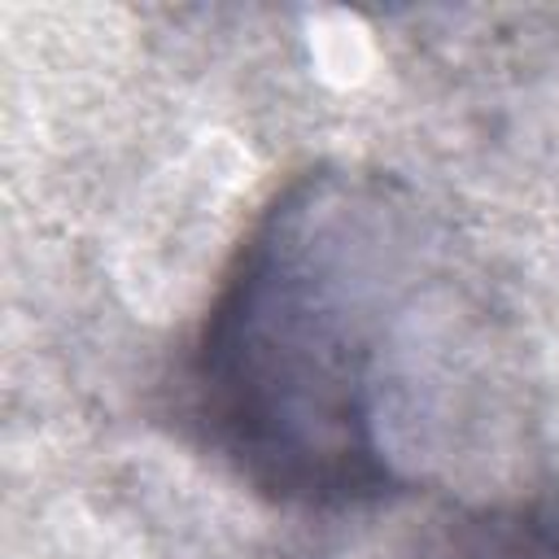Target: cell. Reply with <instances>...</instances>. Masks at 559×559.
<instances>
[{
	"label": "cell",
	"mask_w": 559,
	"mask_h": 559,
	"mask_svg": "<svg viewBox=\"0 0 559 559\" xmlns=\"http://www.w3.org/2000/svg\"><path fill=\"white\" fill-rule=\"evenodd\" d=\"M445 280V240L393 175H293L240 236L179 362L192 437L284 507L419 493L411 389Z\"/></svg>",
	"instance_id": "6da1fadb"
},
{
	"label": "cell",
	"mask_w": 559,
	"mask_h": 559,
	"mask_svg": "<svg viewBox=\"0 0 559 559\" xmlns=\"http://www.w3.org/2000/svg\"><path fill=\"white\" fill-rule=\"evenodd\" d=\"M402 559H559V493H511L428 520Z\"/></svg>",
	"instance_id": "7a4b0ae2"
}]
</instances>
